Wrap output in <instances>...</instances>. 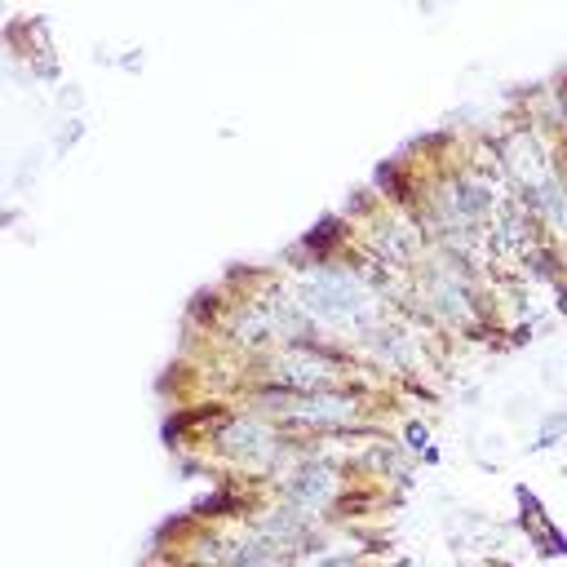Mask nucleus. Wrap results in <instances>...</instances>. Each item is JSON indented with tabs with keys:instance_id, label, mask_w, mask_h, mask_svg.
Here are the masks:
<instances>
[{
	"instance_id": "obj_1",
	"label": "nucleus",
	"mask_w": 567,
	"mask_h": 567,
	"mask_svg": "<svg viewBox=\"0 0 567 567\" xmlns=\"http://www.w3.org/2000/svg\"><path fill=\"white\" fill-rule=\"evenodd\" d=\"M292 292H297V306L306 310V319H315L323 328L377 332V292L341 266H319V270L301 275L292 284Z\"/></svg>"
},
{
	"instance_id": "obj_2",
	"label": "nucleus",
	"mask_w": 567,
	"mask_h": 567,
	"mask_svg": "<svg viewBox=\"0 0 567 567\" xmlns=\"http://www.w3.org/2000/svg\"><path fill=\"white\" fill-rule=\"evenodd\" d=\"M509 168H514L518 182L527 186L532 208H536L545 221H554L558 230H567V195H563V186H558L549 159L540 155V146L527 142V137H514V142H509Z\"/></svg>"
},
{
	"instance_id": "obj_3",
	"label": "nucleus",
	"mask_w": 567,
	"mask_h": 567,
	"mask_svg": "<svg viewBox=\"0 0 567 567\" xmlns=\"http://www.w3.org/2000/svg\"><path fill=\"white\" fill-rule=\"evenodd\" d=\"M270 408L284 416V421H301V425H341L354 416V403L332 394V390H306V394H284V399H270Z\"/></svg>"
},
{
	"instance_id": "obj_4",
	"label": "nucleus",
	"mask_w": 567,
	"mask_h": 567,
	"mask_svg": "<svg viewBox=\"0 0 567 567\" xmlns=\"http://www.w3.org/2000/svg\"><path fill=\"white\" fill-rule=\"evenodd\" d=\"M270 377L284 381V390L306 394V390H323V381L332 377V363L319 359V354H310V350H288V354H279L270 363Z\"/></svg>"
},
{
	"instance_id": "obj_5",
	"label": "nucleus",
	"mask_w": 567,
	"mask_h": 567,
	"mask_svg": "<svg viewBox=\"0 0 567 567\" xmlns=\"http://www.w3.org/2000/svg\"><path fill=\"white\" fill-rule=\"evenodd\" d=\"M328 496H332V470H328L323 461L301 465V470L292 474V483H288V505L301 509V514H315Z\"/></svg>"
},
{
	"instance_id": "obj_6",
	"label": "nucleus",
	"mask_w": 567,
	"mask_h": 567,
	"mask_svg": "<svg viewBox=\"0 0 567 567\" xmlns=\"http://www.w3.org/2000/svg\"><path fill=\"white\" fill-rule=\"evenodd\" d=\"M221 447L235 452L239 461H266L275 452V434L261 425V421H235L226 434H221Z\"/></svg>"
}]
</instances>
